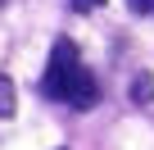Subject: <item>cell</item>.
Masks as SVG:
<instances>
[{"label":"cell","mask_w":154,"mask_h":150,"mask_svg":"<svg viewBox=\"0 0 154 150\" xmlns=\"http://www.w3.org/2000/svg\"><path fill=\"white\" fill-rule=\"evenodd\" d=\"M82 68V59H77V46L68 41V37H59L54 41V50H50V64H45V73H41V96L45 100H63V91H68V82H72V73Z\"/></svg>","instance_id":"6da1fadb"},{"label":"cell","mask_w":154,"mask_h":150,"mask_svg":"<svg viewBox=\"0 0 154 150\" xmlns=\"http://www.w3.org/2000/svg\"><path fill=\"white\" fill-rule=\"evenodd\" d=\"M63 100L77 105V109H91V105L100 100V82H95V73H91V68H77L72 82H68V91H63Z\"/></svg>","instance_id":"7a4b0ae2"},{"label":"cell","mask_w":154,"mask_h":150,"mask_svg":"<svg viewBox=\"0 0 154 150\" xmlns=\"http://www.w3.org/2000/svg\"><path fill=\"white\" fill-rule=\"evenodd\" d=\"M131 105H154V73H136L131 78Z\"/></svg>","instance_id":"3957f363"},{"label":"cell","mask_w":154,"mask_h":150,"mask_svg":"<svg viewBox=\"0 0 154 150\" xmlns=\"http://www.w3.org/2000/svg\"><path fill=\"white\" fill-rule=\"evenodd\" d=\"M18 109V96H14V82L5 78V73H0V118H9Z\"/></svg>","instance_id":"277c9868"},{"label":"cell","mask_w":154,"mask_h":150,"mask_svg":"<svg viewBox=\"0 0 154 150\" xmlns=\"http://www.w3.org/2000/svg\"><path fill=\"white\" fill-rule=\"evenodd\" d=\"M68 5H72L77 14H91V9H100V5H104V0H68Z\"/></svg>","instance_id":"5b68a950"},{"label":"cell","mask_w":154,"mask_h":150,"mask_svg":"<svg viewBox=\"0 0 154 150\" xmlns=\"http://www.w3.org/2000/svg\"><path fill=\"white\" fill-rule=\"evenodd\" d=\"M131 14H154V0H127Z\"/></svg>","instance_id":"8992f818"},{"label":"cell","mask_w":154,"mask_h":150,"mask_svg":"<svg viewBox=\"0 0 154 150\" xmlns=\"http://www.w3.org/2000/svg\"><path fill=\"white\" fill-rule=\"evenodd\" d=\"M0 5H5V0H0Z\"/></svg>","instance_id":"52a82bcc"}]
</instances>
